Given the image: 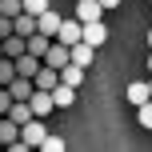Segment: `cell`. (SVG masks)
Instances as JSON below:
<instances>
[{"label":"cell","instance_id":"obj_8","mask_svg":"<svg viewBox=\"0 0 152 152\" xmlns=\"http://www.w3.org/2000/svg\"><path fill=\"white\" fill-rule=\"evenodd\" d=\"M60 20H64V16H56L52 8H44V12L36 16V32H44V36H52V40H56V28H60Z\"/></svg>","mask_w":152,"mask_h":152},{"label":"cell","instance_id":"obj_3","mask_svg":"<svg viewBox=\"0 0 152 152\" xmlns=\"http://www.w3.org/2000/svg\"><path fill=\"white\" fill-rule=\"evenodd\" d=\"M80 36H84V24L76 20V16H72V20H60V28H56V40H60V44H68V48H72Z\"/></svg>","mask_w":152,"mask_h":152},{"label":"cell","instance_id":"obj_24","mask_svg":"<svg viewBox=\"0 0 152 152\" xmlns=\"http://www.w3.org/2000/svg\"><path fill=\"white\" fill-rule=\"evenodd\" d=\"M8 108H12V92L8 84H0V116H8Z\"/></svg>","mask_w":152,"mask_h":152},{"label":"cell","instance_id":"obj_18","mask_svg":"<svg viewBox=\"0 0 152 152\" xmlns=\"http://www.w3.org/2000/svg\"><path fill=\"white\" fill-rule=\"evenodd\" d=\"M8 116H12L16 124H24V120H32V104H28V100H12V108H8Z\"/></svg>","mask_w":152,"mask_h":152},{"label":"cell","instance_id":"obj_29","mask_svg":"<svg viewBox=\"0 0 152 152\" xmlns=\"http://www.w3.org/2000/svg\"><path fill=\"white\" fill-rule=\"evenodd\" d=\"M148 48H152V32H148Z\"/></svg>","mask_w":152,"mask_h":152},{"label":"cell","instance_id":"obj_7","mask_svg":"<svg viewBox=\"0 0 152 152\" xmlns=\"http://www.w3.org/2000/svg\"><path fill=\"white\" fill-rule=\"evenodd\" d=\"M72 56H68V44H60V40H52L48 44V52H44V64H52V68H64Z\"/></svg>","mask_w":152,"mask_h":152},{"label":"cell","instance_id":"obj_10","mask_svg":"<svg viewBox=\"0 0 152 152\" xmlns=\"http://www.w3.org/2000/svg\"><path fill=\"white\" fill-rule=\"evenodd\" d=\"M68 56H72V64H80V68H88V64H92V56H96V48H92L88 40H76V44L68 48Z\"/></svg>","mask_w":152,"mask_h":152},{"label":"cell","instance_id":"obj_30","mask_svg":"<svg viewBox=\"0 0 152 152\" xmlns=\"http://www.w3.org/2000/svg\"><path fill=\"white\" fill-rule=\"evenodd\" d=\"M148 68H152V56H148Z\"/></svg>","mask_w":152,"mask_h":152},{"label":"cell","instance_id":"obj_11","mask_svg":"<svg viewBox=\"0 0 152 152\" xmlns=\"http://www.w3.org/2000/svg\"><path fill=\"white\" fill-rule=\"evenodd\" d=\"M20 52H28V36H20V32H8L4 36V56H20Z\"/></svg>","mask_w":152,"mask_h":152},{"label":"cell","instance_id":"obj_15","mask_svg":"<svg viewBox=\"0 0 152 152\" xmlns=\"http://www.w3.org/2000/svg\"><path fill=\"white\" fill-rule=\"evenodd\" d=\"M52 100H56V108H68L72 104V100H76V88H72V84H56V88H52Z\"/></svg>","mask_w":152,"mask_h":152},{"label":"cell","instance_id":"obj_2","mask_svg":"<svg viewBox=\"0 0 152 152\" xmlns=\"http://www.w3.org/2000/svg\"><path fill=\"white\" fill-rule=\"evenodd\" d=\"M0 144L12 148V152H24V140H20V124L12 116H0Z\"/></svg>","mask_w":152,"mask_h":152},{"label":"cell","instance_id":"obj_26","mask_svg":"<svg viewBox=\"0 0 152 152\" xmlns=\"http://www.w3.org/2000/svg\"><path fill=\"white\" fill-rule=\"evenodd\" d=\"M8 32H12V16H4V12H0V40H4Z\"/></svg>","mask_w":152,"mask_h":152},{"label":"cell","instance_id":"obj_14","mask_svg":"<svg viewBox=\"0 0 152 152\" xmlns=\"http://www.w3.org/2000/svg\"><path fill=\"white\" fill-rule=\"evenodd\" d=\"M12 32H20V36H32V32H36V16H32V12L12 16Z\"/></svg>","mask_w":152,"mask_h":152},{"label":"cell","instance_id":"obj_1","mask_svg":"<svg viewBox=\"0 0 152 152\" xmlns=\"http://www.w3.org/2000/svg\"><path fill=\"white\" fill-rule=\"evenodd\" d=\"M44 136H48L44 116H32V120L20 124V140H24V148H40V140H44Z\"/></svg>","mask_w":152,"mask_h":152},{"label":"cell","instance_id":"obj_9","mask_svg":"<svg viewBox=\"0 0 152 152\" xmlns=\"http://www.w3.org/2000/svg\"><path fill=\"white\" fill-rule=\"evenodd\" d=\"M80 40H88L92 48H100V44L108 40V28H104V20H88V24H84V36H80Z\"/></svg>","mask_w":152,"mask_h":152},{"label":"cell","instance_id":"obj_17","mask_svg":"<svg viewBox=\"0 0 152 152\" xmlns=\"http://www.w3.org/2000/svg\"><path fill=\"white\" fill-rule=\"evenodd\" d=\"M60 80L64 84H72V88H80V80H84V68H80V64H64V68H60Z\"/></svg>","mask_w":152,"mask_h":152},{"label":"cell","instance_id":"obj_31","mask_svg":"<svg viewBox=\"0 0 152 152\" xmlns=\"http://www.w3.org/2000/svg\"><path fill=\"white\" fill-rule=\"evenodd\" d=\"M148 92H152V80H148Z\"/></svg>","mask_w":152,"mask_h":152},{"label":"cell","instance_id":"obj_6","mask_svg":"<svg viewBox=\"0 0 152 152\" xmlns=\"http://www.w3.org/2000/svg\"><path fill=\"white\" fill-rule=\"evenodd\" d=\"M104 16V4L100 0H76V20L88 24V20H100Z\"/></svg>","mask_w":152,"mask_h":152},{"label":"cell","instance_id":"obj_13","mask_svg":"<svg viewBox=\"0 0 152 152\" xmlns=\"http://www.w3.org/2000/svg\"><path fill=\"white\" fill-rule=\"evenodd\" d=\"M40 56H32V52H20L16 56V76H36V68H40Z\"/></svg>","mask_w":152,"mask_h":152},{"label":"cell","instance_id":"obj_27","mask_svg":"<svg viewBox=\"0 0 152 152\" xmlns=\"http://www.w3.org/2000/svg\"><path fill=\"white\" fill-rule=\"evenodd\" d=\"M100 4H104V12H108V8H116V4H120V0H100Z\"/></svg>","mask_w":152,"mask_h":152},{"label":"cell","instance_id":"obj_20","mask_svg":"<svg viewBox=\"0 0 152 152\" xmlns=\"http://www.w3.org/2000/svg\"><path fill=\"white\" fill-rule=\"evenodd\" d=\"M12 76H16V60L12 56H0V84H12Z\"/></svg>","mask_w":152,"mask_h":152},{"label":"cell","instance_id":"obj_12","mask_svg":"<svg viewBox=\"0 0 152 152\" xmlns=\"http://www.w3.org/2000/svg\"><path fill=\"white\" fill-rule=\"evenodd\" d=\"M32 76H12V84H8V92H12V100H28L32 96Z\"/></svg>","mask_w":152,"mask_h":152},{"label":"cell","instance_id":"obj_28","mask_svg":"<svg viewBox=\"0 0 152 152\" xmlns=\"http://www.w3.org/2000/svg\"><path fill=\"white\" fill-rule=\"evenodd\" d=\"M0 56H4V40H0Z\"/></svg>","mask_w":152,"mask_h":152},{"label":"cell","instance_id":"obj_21","mask_svg":"<svg viewBox=\"0 0 152 152\" xmlns=\"http://www.w3.org/2000/svg\"><path fill=\"white\" fill-rule=\"evenodd\" d=\"M136 116H140V128H152V96L136 108Z\"/></svg>","mask_w":152,"mask_h":152},{"label":"cell","instance_id":"obj_16","mask_svg":"<svg viewBox=\"0 0 152 152\" xmlns=\"http://www.w3.org/2000/svg\"><path fill=\"white\" fill-rule=\"evenodd\" d=\"M48 44H52V36H44V32H32V36H28V52H32V56H40V60H44Z\"/></svg>","mask_w":152,"mask_h":152},{"label":"cell","instance_id":"obj_23","mask_svg":"<svg viewBox=\"0 0 152 152\" xmlns=\"http://www.w3.org/2000/svg\"><path fill=\"white\" fill-rule=\"evenodd\" d=\"M40 148H44V152H64V140H60V136H52V132H48V136L40 140Z\"/></svg>","mask_w":152,"mask_h":152},{"label":"cell","instance_id":"obj_22","mask_svg":"<svg viewBox=\"0 0 152 152\" xmlns=\"http://www.w3.org/2000/svg\"><path fill=\"white\" fill-rule=\"evenodd\" d=\"M0 12H4V16H20L24 12V0H0Z\"/></svg>","mask_w":152,"mask_h":152},{"label":"cell","instance_id":"obj_19","mask_svg":"<svg viewBox=\"0 0 152 152\" xmlns=\"http://www.w3.org/2000/svg\"><path fill=\"white\" fill-rule=\"evenodd\" d=\"M148 96H152V92H148V84H128V104H132V108H140Z\"/></svg>","mask_w":152,"mask_h":152},{"label":"cell","instance_id":"obj_4","mask_svg":"<svg viewBox=\"0 0 152 152\" xmlns=\"http://www.w3.org/2000/svg\"><path fill=\"white\" fill-rule=\"evenodd\" d=\"M28 104H32V116H48V112L56 108V100H52V92H44V88H32Z\"/></svg>","mask_w":152,"mask_h":152},{"label":"cell","instance_id":"obj_25","mask_svg":"<svg viewBox=\"0 0 152 152\" xmlns=\"http://www.w3.org/2000/svg\"><path fill=\"white\" fill-rule=\"evenodd\" d=\"M48 8V0H24V12H32V16H40Z\"/></svg>","mask_w":152,"mask_h":152},{"label":"cell","instance_id":"obj_5","mask_svg":"<svg viewBox=\"0 0 152 152\" xmlns=\"http://www.w3.org/2000/svg\"><path fill=\"white\" fill-rule=\"evenodd\" d=\"M32 84H36V88H44V92H52L56 84H60V68H52V64H40L36 76H32Z\"/></svg>","mask_w":152,"mask_h":152}]
</instances>
